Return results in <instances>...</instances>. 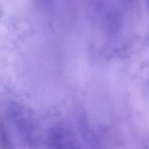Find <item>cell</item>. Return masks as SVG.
Listing matches in <instances>:
<instances>
[{"label": "cell", "mask_w": 149, "mask_h": 149, "mask_svg": "<svg viewBox=\"0 0 149 149\" xmlns=\"http://www.w3.org/2000/svg\"><path fill=\"white\" fill-rule=\"evenodd\" d=\"M52 148L53 149H69L65 144L61 143V139L57 138L56 134H54V137L52 140Z\"/></svg>", "instance_id": "obj_1"}]
</instances>
